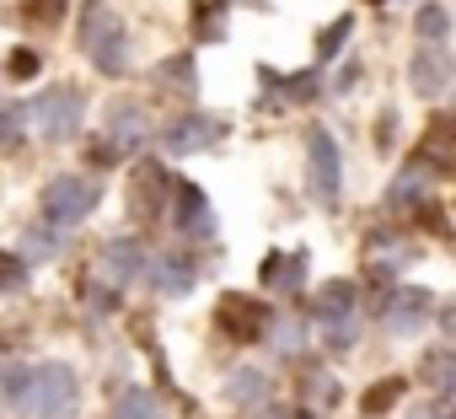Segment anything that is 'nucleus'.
Instances as JSON below:
<instances>
[{
  "instance_id": "nucleus-1",
  "label": "nucleus",
  "mask_w": 456,
  "mask_h": 419,
  "mask_svg": "<svg viewBox=\"0 0 456 419\" xmlns=\"http://www.w3.org/2000/svg\"><path fill=\"white\" fill-rule=\"evenodd\" d=\"M76 44L92 54V65H97L102 76H118V70H124V22H118V12L108 6V0H92V6L81 12Z\"/></svg>"
},
{
  "instance_id": "nucleus-2",
  "label": "nucleus",
  "mask_w": 456,
  "mask_h": 419,
  "mask_svg": "<svg viewBox=\"0 0 456 419\" xmlns=\"http://www.w3.org/2000/svg\"><path fill=\"white\" fill-rule=\"evenodd\" d=\"M97 199H102L97 183H86V177H54V183H44V216L60 221V226H76V221H86L92 210H97Z\"/></svg>"
},
{
  "instance_id": "nucleus-3",
  "label": "nucleus",
  "mask_w": 456,
  "mask_h": 419,
  "mask_svg": "<svg viewBox=\"0 0 456 419\" xmlns=\"http://www.w3.org/2000/svg\"><path fill=\"white\" fill-rule=\"evenodd\" d=\"M76 403H81L76 371H70V366H60V360L38 366V398H33V414H38V419H70V414H76Z\"/></svg>"
},
{
  "instance_id": "nucleus-4",
  "label": "nucleus",
  "mask_w": 456,
  "mask_h": 419,
  "mask_svg": "<svg viewBox=\"0 0 456 419\" xmlns=\"http://www.w3.org/2000/svg\"><path fill=\"white\" fill-rule=\"evenodd\" d=\"M33 119H38V135H44V140H70V135L81 129V119H86V97H81L76 86H60V92L38 97Z\"/></svg>"
},
{
  "instance_id": "nucleus-5",
  "label": "nucleus",
  "mask_w": 456,
  "mask_h": 419,
  "mask_svg": "<svg viewBox=\"0 0 456 419\" xmlns=\"http://www.w3.org/2000/svg\"><path fill=\"white\" fill-rule=\"evenodd\" d=\"M172 193H177V177H167L156 161H140V167H134V183H129V210H134V221H156Z\"/></svg>"
},
{
  "instance_id": "nucleus-6",
  "label": "nucleus",
  "mask_w": 456,
  "mask_h": 419,
  "mask_svg": "<svg viewBox=\"0 0 456 419\" xmlns=\"http://www.w3.org/2000/svg\"><path fill=\"white\" fill-rule=\"evenodd\" d=\"M306 156H312V188L322 204H338V183H344V167H338V140L328 129H312L306 135Z\"/></svg>"
},
{
  "instance_id": "nucleus-7",
  "label": "nucleus",
  "mask_w": 456,
  "mask_h": 419,
  "mask_svg": "<svg viewBox=\"0 0 456 419\" xmlns=\"http://www.w3.org/2000/svg\"><path fill=\"white\" fill-rule=\"evenodd\" d=\"M215 317H220L225 333H237V339H258V333L269 328V312H264L253 296H220Z\"/></svg>"
},
{
  "instance_id": "nucleus-8",
  "label": "nucleus",
  "mask_w": 456,
  "mask_h": 419,
  "mask_svg": "<svg viewBox=\"0 0 456 419\" xmlns=\"http://www.w3.org/2000/svg\"><path fill=\"white\" fill-rule=\"evenodd\" d=\"M429 307H435L429 291H419V285H413V291H397V296L387 301V328H392V333H419V328L429 323Z\"/></svg>"
},
{
  "instance_id": "nucleus-9",
  "label": "nucleus",
  "mask_w": 456,
  "mask_h": 419,
  "mask_svg": "<svg viewBox=\"0 0 456 419\" xmlns=\"http://www.w3.org/2000/svg\"><path fill=\"white\" fill-rule=\"evenodd\" d=\"M408 86H413L419 97H440V92L451 86V60L435 54V49L413 54V60H408Z\"/></svg>"
},
{
  "instance_id": "nucleus-10",
  "label": "nucleus",
  "mask_w": 456,
  "mask_h": 419,
  "mask_svg": "<svg viewBox=\"0 0 456 419\" xmlns=\"http://www.w3.org/2000/svg\"><path fill=\"white\" fill-rule=\"evenodd\" d=\"M215 135H220V124H215L209 113H188V119H177V124L167 129V151H172V156H188V151L215 145Z\"/></svg>"
},
{
  "instance_id": "nucleus-11",
  "label": "nucleus",
  "mask_w": 456,
  "mask_h": 419,
  "mask_svg": "<svg viewBox=\"0 0 456 419\" xmlns=\"http://www.w3.org/2000/svg\"><path fill=\"white\" fill-rule=\"evenodd\" d=\"M172 204H177V226L183 232H193V237H209L215 232V216H209V204H204V193L193 183H177Z\"/></svg>"
},
{
  "instance_id": "nucleus-12",
  "label": "nucleus",
  "mask_w": 456,
  "mask_h": 419,
  "mask_svg": "<svg viewBox=\"0 0 456 419\" xmlns=\"http://www.w3.org/2000/svg\"><path fill=\"white\" fill-rule=\"evenodd\" d=\"M102 269L124 285V280H134V275H145L151 264H145V248L134 242V237H113L108 248H102Z\"/></svg>"
},
{
  "instance_id": "nucleus-13",
  "label": "nucleus",
  "mask_w": 456,
  "mask_h": 419,
  "mask_svg": "<svg viewBox=\"0 0 456 419\" xmlns=\"http://www.w3.org/2000/svg\"><path fill=\"white\" fill-rule=\"evenodd\" d=\"M193 280H199V264H193V259H183V253H167V259H156V269H151V285H156V291H167V296L193 291Z\"/></svg>"
},
{
  "instance_id": "nucleus-14",
  "label": "nucleus",
  "mask_w": 456,
  "mask_h": 419,
  "mask_svg": "<svg viewBox=\"0 0 456 419\" xmlns=\"http://www.w3.org/2000/svg\"><path fill=\"white\" fill-rule=\"evenodd\" d=\"M264 285L269 291H301L306 285V253H269L264 259Z\"/></svg>"
},
{
  "instance_id": "nucleus-15",
  "label": "nucleus",
  "mask_w": 456,
  "mask_h": 419,
  "mask_svg": "<svg viewBox=\"0 0 456 419\" xmlns=\"http://www.w3.org/2000/svg\"><path fill=\"white\" fill-rule=\"evenodd\" d=\"M0 387H6L12 408H28V414H33V398H38V371H28V366H6Z\"/></svg>"
},
{
  "instance_id": "nucleus-16",
  "label": "nucleus",
  "mask_w": 456,
  "mask_h": 419,
  "mask_svg": "<svg viewBox=\"0 0 456 419\" xmlns=\"http://www.w3.org/2000/svg\"><path fill=\"white\" fill-rule=\"evenodd\" d=\"M225 392H232V403H242V408H258L264 392H269V376L264 371H237L232 382H225Z\"/></svg>"
},
{
  "instance_id": "nucleus-17",
  "label": "nucleus",
  "mask_w": 456,
  "mask_h": 419,
  "mask_svg": "<svg viewBox=\"0 0 456 419\" xmlns=\"http://www.w3.org/2000/svg\"><path fill=\"white\" fill-rule=\"evenodd\" d=\"M413 33H419L424 44H440V38H451V12H445V6H419V17H413Z\"/></svg>"
},
{
  "instance_id": "nucleus-18",
  "label": "nucleus",
  "mask_w": 456,
  "mask_h": 419,
  "mask_svg": "<svg viewBox=\"0 0 456 419\" xmlns=\"http://www.w3.org/2000/svg\"><path fill=\"white\" fill-rule=\"evenodd\" d=\"M113 419H161V408H156V398H151L145 387H129V392L113 403Z\"/></svg>"
},
{
  "instance_id": "nucleus-19",
  "label": "nucleus",
  "mask_w": 456,
  "mask_h": 419,
  "mask_svg": "<svg viewBox=\"0 0 456 419\" xmlns=\"http://www.w3.org/2000/svg\"><path fill=\"white\" fill-rule=\"evenodd\" d=\"M424 382L429 387H456V349H429L424 355Z\"/></svg>"
},
{
  "instance_id": "nucleus-20",
  "label": "nucleus",
  "mask_w": 456,
  "mask_h": 419,
  "mask_svg": "<svg viewBox=\"0 0 456 419\" xmlns=\"http://www.w3.org/2000/svg\"><path fill=\"white\" fill-rule=\"evenodd\" d=\"M156 81H161V86H188V92H193V54L161 60V65H156Z\"/></svg>"
},
{
  "instance_id": "nucleus-21",
  "label": "nucleus",
  "mask_w": 456,
  "mask_h": 419,
  "mask_svg": "<svg viewBox=\"0 0 456 419\" xmlns=\"http://www.w3.org/2000/svg\"><path fill=\"white\" fill-rule=\"evenodd\" d=\"M403 387H408L403 376H387V382H376V387H370V392L360 398V403H365V414H387V408H392V403L403 398Z\"/></svg>"
},
{
  "instance_id": "nucleus-22",
  "label": "nucleus",
  "mask_w": 456,
  "mask_h": 419,
  "mask_svg": "<svg viewBox=\"0 0 456 419\" xmlns=\"http://www.w3.org/2000/svg\"><path fill=\"white\" fill-rule=\"evenodd\" d=\"M193 38H199V44L225 38V17H220V6H199V12H193Z\"/></svg>"
},
{
  "instance_id": "nucleus-23",
  "label": "nucleus",
  "mask_w": 456,
  "mask_h": 419,
  "mask_svg": "<svg viewBox=\"0 0 456 419\" xmlns=\"http://www.w3.org/2000/svg\"><path fill=\"white\" fill-rule=\"evenodd\" d=\"M349 33H354V17H338V22H333L322 38H317V54H322V60H333V54L349 44Z\"/></svg>"
},
{
  "instance_id": "nucleus-24",
  "label": "nucleus",
  "mask_w": 456,
  "mask_h": 419,
  "mask_svg": "<svg viewBox=\"0 0 456 419\" xmlns=\"http://www.w3.org/2000/svg\"><path fill=\"white\" fill-rule=\"evenodd\" d=\"M419 193H424V177H419V167H408V172H397V183L387 188V199H392V204H413Z\"/></svg>"
},
{
  "instance_id": "nucleus-25",
  "label": "nucleus",
  "mask_w": 456,
  "mask_h": 419,
  "mask_svg": "<svg viewBox=\"0 0 456 419\" xmlns=\"http://www.w3.org/2000/svg\"><path fill=\"white\" fill-rule=\"evenodd\" d=\"M349 307H354V285H349V280H328L317 312H349Z\"/></svg>"
},
{
  "instance_id": "nucleus-26",
  "label": "nucleus",
  "mask_w": 456,
  "mask_h": 419,
  "mask_svg": "<svg viewBox=\"0 0 456 419\" xmlns=\"http://www.w3.org/2000/svg\"><path fill=\"white\" fill-rule=\"evenodd\" d=\"M322 328H328V344H349L354 339V312H322Z\"/></svg>"
},
{
  "instance_id": "nucleus-27",
  "label": "nucleus",
  "mask_w": 456,
  "mask_h": 419,
  "mask_svg": "<svg viewBox=\"0 0 456 419\" xmlns=\"http://www.w3.org/2000/svg\"><path fill=\"white\" fill-rule=\"evenodd\" d=\"M17 12L49 28V22H60V12H65V0H17Z\"/></svg>"
},
{
  "instance_id": "nucleus-28",
  "label": "nucleus",
  "mask_w": 456,
  "mask_h": 419,
  "mask_svg": "<svg viewBox=\"0 0 456 419\" xmlns=\"http://www.w3.org/2000/svg\"><path fill=\"white\" fill-rule=\"evenodd\" d=\"M28 285V264L17 253H0V291H22Z\"/></svg>"
},
{
  "instance_id": "nucleus-29",
  "label": "nucleus",
  "mask_w": 456,
  "mask_h": 419,
  "mask_svg": "<svg viewBox=\"0 0 456 419\" xmlns=\"http://www.w3.org/2000/svg\"><path fill=\"white\" fill-rule=\"evenodd\" d=\"M17 140H22V108L0 103V145H17Z\"/></svg>"
},
{
  "instance_id": "nucleus-30",
  "label": "nucleus",
  "mask_w": 456,
  "mask_h": 419,
  "mask_svg": "<svg viewBox=\"0 0 456 419\" xmlns=\"http://www.w3.org/2000/svg\"><path fill=\"white\" fill-rule=\"evenodd\" d=\"M118 156H124V140H113V135H102L97 145H86V161L92 167H113Z\"/></svg>"
},
{
  "instance_id": "nucleus-31",
  "label": "nucleus",
  "mask_w": 456,
  "mask_h": 419,
  "mask_svg": "<svg viewBox=\"0 0 456 419\" xmlns=\"http://www.w3.org/2000/svg\"><path fill=\"white\" fill-rule=\"evenodd\" d=\"M38 65H44V60H38V49H12V60H6V70H12L17 81H33V76H38Z\"/></svg>"
},
{
  "instance_id": "nucleus-32",
  "label": "nucleus",
  "mask_w": 456,
  "mask_h": 419,
  "mask_svg": "<svg viewBox=\"0 0 456 419\" xmlns=\"http://www.w3.org/2000/svg\"><path fill=\"white\" fill-rule=\"evenodd\" d=\"M285 92H290L296 103H312V97H317V70H301V76H285Z\"/></svg>"
},
{
  "instance_id": "nucleus-33",
  "label": "nucleus",
  "mask_w": 456,
  "mask_h": 419,
  "mask_svg": "<svg viewBox=\"0 0 456 419\" xmlns=\"http://www.w3.org/2000/svg\"><path fill=\"white\" fill-rule=\"evenodd\" d=\"M306 392H312L322 408H333V403H338V382H333V376H312V382H306Z\"/></svg>"
},
{
  "instance_id": "nucleus-34",
  "label": "nucleus",
  "mask_w": 456,
  "mask_h": 419,
  "mask_svg": "<svg viewBox=\"0 0 456 419\" xmlns=\"http://www.w3.org/2000/svg\"><path fill=\"white\" fill-rule=\"evenodd\" d=\"M264 419H306V414H296V408H269Z\"/></svg>"
},
{
  "instance_id": "nucleus-35",
  "label": "nucleus",
  "mask_w": 456,
  "mask_h": 419,
  "mask_svg": "<svg viewBox=\"0 0 456 419\" xmlns=\"http://www.w3.org/2000/svg\"><path fill=\"white\" fill-rule=\"evenodd\" d=\"M440 419H456V408H445V414H440Z\"/></svg>"
},
{
  "instance_id": "nucleus-36",
  "label": "nucleus",
  "mask_w": 456,
  "mask_h": 419,
  "mask_svg": "<svg viewBox=\"0 0 456 419\" xmlns=\"http://www.w3.org/2000/svg\"><path fill=\"white\" fill-rule=\"evenodd\" d=\"M370 6H381V0H370Z\"/></svg>"
},
{
  "instance_id": "nucleus-37",
  "label": "nucleus",
  "mask_w": 456,
  "mask_h": 419,
  "mask_svg": "<svg viewBox=\"0 0 456 419\" xmlns=\"http://www.w3.org/2000/svg\"><path fill=\"white\" fill-rule=\"evenodd\" d=\"M451 392H456V387H451Z\"/></svg>"
}]
</instances>
